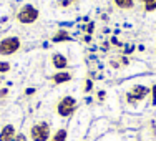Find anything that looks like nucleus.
<instances>
[{"label":"nucleus","mask_w":156,"mask_h":141,"mask_svg":"<svg viewBox=\"0 0 156 141\" xmlns=\"http://www.w3.org/2000/svg\"><path fill=\"white\" fill-rule=\"evenodd\" d=\"M38 17H40L38 9L33 7L32 3H25V5H22L20 10H18V13H17V20H18V23H22V25L35 23V22L38 20Z\"/></svg>","instance_id":"obj_1"},{"label":"nucleus","mask_w":156,"mask_h":141,"mask_svg":"<svg viewBox=\"0 0 156 141\" xmlns=\"http://www.w3.org/2000/svg\"><path fill=\"white\" fill-rule=\"evenodd\" d=\"M76 106H78L76 100L73 98V96L66 95V96H63V98H60V101L57 103V113H58V116H62V118H70L76 111Z\"/></svg>","instance_id":"obj_2"},{"label":"nucleus","mask_w":156,"mask_h":141,"mask_svg":"<svg viewBox=\"0 0 156 141\" xmlns=\"http://www.w3.org/2000/svg\"><path fill=\"white\" fill-rule=\"evenodd\" d=\"M32 141H50V125L47 121H38L30 128Z\"/></svg>","instance_id":"obj_3"},{"label":"nucleus","mask_w":156,"mask_h":141,"mask_svg":"<svg viewBox=\"0 0 156 141\" xmlns=\"http://www.w3.org/2000/svg\"><path fill=\"white\" fill-rule=\"evenodd\" d=\"M148 95H150V88L148 86H144V85H135V86H131L126 91L125 98L129 105H136V103L143 101Z\"/></svg>","instance_id":"obj_4"},{"label":"nucleus","mask_w":156,"mask_h":141,"mask_svg":"<svg viewBox=\"0 0 156 141\" xmlns=\"http://www.w3.org/2000/svg\"><path fill=\"white\" fill-rule=\"evenodd\" d=\"M22 43L18 37H5L0 40V55H13L20 50Z\"/></svg>","instance_id":"obj_5"},{"label":"nucleus","mask_w":156,"mask_h":141,"mask_svg":"<svg viewBox=\"0 0 156 141\" xmlns=\"http://www.w3.org/2000/svg\"><path fill=\"white\" fill-rule=\"evenodd\" d=\"M17 136V129L13 125H5L0 129V141H13Z\"/></svg>","instance_id":"obj_6"},{"label":"nucleus","mask_w":156,"mask_h":141,"mask_svg":"<svg viewBox=\"0 0 156 141\" xmlns=\"http://www.w3.org/2000/svg\"><path fill=\"white\" fill-rule=\"evenodd\" d=\"M51 63H53V68H57L58 72H65V68L68 66V58L62 53H53L51 55Z\"/></svg>","instance_id":"obj_7"},{"label":"nucleus","mask_w":156,"mask_h":141,"mask_svg":"<svg viewBox=\"0 0 156 141\" xmlns=\"http://www.w3.org/2000/svg\"><path fill=\"white\" fill-rule=\"evenodd\" d=\"M51 42L53 43H62V42H72V35L65 30V28H60L53 37H51Z\"/></svg>","instance_id":"obj_8"},{"label":"nucleus","mask_w":156,"mask_h":141,"mask_svg":"<svg viewBox=\"0 0 156 141\" xmlns=\"http://www.w3.org/2000/svg\"><path fill=\"white\" fill-rule=\"evenodd\" d=\"M51 81H53L55 85L68 83V81H72V73H68V72H58V73H55V75L51 76Z\"/></svg>","instance_id":"obj_9"},{"label":"nucleus","mask_w":156,"mask_h":141,"mask_svg":"<svg viewBox=\"0 0 156 141\" xmlns=\"http://www.w3.org/2000/svg\"><path fill=\"white\" fill-rule=\"evenodd\" d=\"M66 139H68V129L66 128H58L50 138V141H66Z\"/></svg>","instance_id":"obj_10"},{"label":"nucleus","mask_w":156,"mask_h":141,"mask_svg":"<svg viewBox=\"0 0 156 141\" xmlns=\"http://www.w3.org/2000/svg\"><path fill=\"white\" fill-rule=\"evenodd\" d=\"M113 2H115V5H116L118 9H121V10H129V9H133V5H135L133 0H113Z\"/></svg>","instance_id":"obj_11"},{"label":"nucleus","mask_w":156,"mask_h":141,"mask_svg":"<svg viewBox=\"0 0 156 141\" xmlns=\"http://www.w3.org/2000/svg\"><path fill=\"white\" fill-rule=\"evenodd\" d=\"M91 90H93V80H91V78L85 80V86H83V91H85V93H90Z\"/></svg>","instance_id":"obj_12"},{"label":"nucleus","mask_w":156,"mask_h":141,"mask_svg":"<svg viewBox=\"0 0 156 141\" xmlns=\"http://www.w3.org/2000/svg\"><path fill=\"white\" fill-rule=\"evenodd\" d=\"M10 68H12V65H10L9 62H0V73L10 72Z\"/></svg>","instance_id":"obj_13"},{"label":"nucleus","mask_w":156,"mask_h":141,"mask_svg":"<svg viewBox=\"0 0 156 141\" xmlns=\"http://www.w3.org/2000/svg\"><path fill=\"white\" fill-rule=\"evenodd\" d=\"M76 0H60V2H58V7H62V9H68L70 5H72V3H75Z\"/></svg>","instance_id":"obj_14"},{"label":"nucleus","mask_w":156,"mask_h":141,"mask_svg":"<svg viewBox=\"0 0 156 141\" xmlns=\"http://www.w3.org/2000/svg\"><path fill=\"white\" fill-rule=\"evenodd\" d=\"M150 95H151V105L156 106V85L150 88Z\"/></svg>","instance_id":"obj_15"},{"label":"nucleus","mask_w":156,"mask_h":141,"mask_svg":"<svg viewBox=\"0 0 156 141\" xmlns=\"http://www.w3.org/2000/svg\"><path fill=\"white\" fill-rule=\"evenodd\" d=\"M85 30H87L88 35H93V32H95V22H90V23L85 25Z\"/></svg>","instance_id":"obj_16"},{"label":"nucleus","mask_w":156,"mask_h":141,"mask_svg":"<svg viewBox=\"0 0 156 141\" xmlns=\"http://www.w3.org/2000/svg\"><path fill=\"white\" fill-rule=\"evenodd\" d=\"M144 10H146V12H153V10H156V0L151 2V3H148V5H144Z\"/></svg>","instance_id":"obj_17"},{"label":"nucleus","mask_w":156,"mask_h":141,"mask_svg":"<svg viewBox=\"0 0 156 141\" xmlns=\"http://www.w3.org/2000/svg\"><path fill=\"white\" fill-rule=\"evenodd\" d=\"M96 96H98V101H100V103L105 101V100H106V91H105V90H100Z\"/></svg>","instance_id":"obj_18"},{"label":"nucleus","mask_w":156,"mask_h":141,"mask_svg":"<svg viewBox=\"0 0 156 141\" xmlns=\"http://www.w3.org/2000/svg\"><path fill=\"white\" fill-rule=\"evenodd\" d=\"M13 141H28V138L23 135V133H17V136H15V139Z\"/></svg>","instance_id":"obj_19"},{"label":"nucleus","mask_w":156,"mask_h":141,"mask_svg":"<svg viewBox=\"0 0 156 141\" xmlns=\"http://www.w3.org/2000/svg\"><path fill=\"white\" fill-rule=\"evenodd\" d=\"M9 96V88H0V100Z\"/></svg>","instance_id":"obj_20"},{"label":"nucleus","mask_w":156,"mask_h":141,"mask_svg":"<svg viewBox=\"0 0 156 141\" xmlns=\"http://www.w3.org/2000/svg\"><path fill=\"white\" fill-rule=\"evenodd\" d=\"M133 51H135V47H133V45H131V47H129V45H128V47H126V48H125V55H131V53H133Z\"/></svg>","instance_id":"obj_21"},{"label":"nucleus","mask_w":156,"mask_h":141,"mask_svg":"<svg viewBox=\"0 0 156 141\" xmlns=\"http://www.w3.org/2000/svg\"><path fill=\"white\" fill-rule=\"evenodd\" d=\"M25 95H27V96H33V95H35V88H27V90H25Z\"/></svg>","instance_id":"obj_22"},{"label":"nucleus","mask_w":156,"mask_h":141,"mask_svg":"<svg viewBox=\"0 0 156 141\" xmlns=\"http://www.w3.org/2000/svg\"><path fill=\"white\" fill-rule=\"evenodd\" d=\"M110 40H111V43H113V45H121V43H120V40H118L116 37H111Z\"/></svg>","instance_id":"obj_23"},{"label":"nucleus","mask_w":156,"mask_h":141,"mask_svg":"<svg viewBox=\"0 0 156 141\" xmlns=\"http://www.w3.org/2000/svg\"><path fill=\"white\" fill-rule=\"evenodd\" d=\"M83 42H87V43H90V42H91V35H85V38H83Z\"/></svg>","instance_id":"obj_24"},{"label":"nucleus","mask_w":156,"mask_h":141,"mask_svg":"<svg viewBox=\"0 0 156 141\" xmlns=\"http://www.w3.org/2000/svg\"><path fill=\"white\" fill-rule=\"evenodd\" d=\"M121 63H123V65H128V58H126V57H123V58H121Z\"/></svg>","instance_id":"obj_25"},{"label":"nucleus","mask_w":156,"mask_h":141,"mask_svg":"<svg viewBox=\"0 0 156 141\" xmlns=\"http://www.w3.org/2000/svg\"><path fill=\"white\" fill-rule=\"evenodd\" d=\"M141 2L144 3V5H148V3H151V2H154V0H141Z\"/></svg>","instance_id":"obj_26"}]
</instances>
